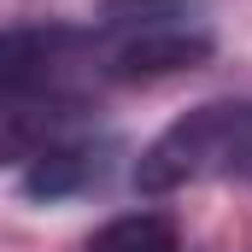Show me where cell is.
I'll use <instances>...</instances> for the list:
<instances>
[{
    "label": "cell",
    "mask_w": 252,
    "mask_h": 252,
    "mask_svg": "<svg viewBox=\"0 0 252 252\" xmlns=\"http://www.w3.org/2000/svg\"><path fill=\"white\" fill-rule=\"evenodd\" d=\"M100 82H158L211 59L205 0H106L88 24Z\"/></svg>",
    "instance_id": "cell-1"
},
{
    "label": "cell",
    "mask_w": 252,
    "mask_h": 252,
    "mask_svg": "<svg viewBox=\"0 0 252 252\" xmlns=\"http://www.w3.org/2000/svg\"><path fill=\"white\" fill-rule=\"evenodd\" d=\"M211 176H252V100H205L164 124L135 158V193L147 199Z\"/></svg>",
    "instance_id": "cell-2"
},
{
    "label": "cell",
    "mask_w": 252,
    "mask_h": 252,
    "mask_svg": "<svg viewBox=\"0 0 252 252\" xmlns=\"http://www.w3.org/2000/svg\"><path fill=\"white\" fill-rule=\"evenodd\" d=\"M82 82H100L88 30L76 24H6L0 30V100H24V94L82 100Z\"/></svg>",
    "instance_id": "cell-3"
},
{
    "label": "cell",
    "mask_w": 252,
    "mask_h": 252,
    "mask_svg": "<svg viewBox=\"0 0 252 252\" xmlns=\"http://www.w3.org/2000/svg\"><path fill=\"white\" fill-rule=\"evenodd\" d=\"M82 118V100L70 94H24V100H0V170L41 158L47 147H59Z\"/></svg>",
    "instance_id": "cell-4"
},
{
    "label": "cell",
    "mask_w": 252,
    "mask_h": 252,
    "mask_svg": "<svg viewBox=\"0 0 252 252\" xmlns=\"http://www.w3.org/2000/svg\"><path fill=\"white\" fill-rule=\"evenodd\" d=\"M100 176H106V147L64 135L59 147H47L41 158L24 164V193H30V199H70V193L94 188Z\"/></svg>",
    "instance_id": "cell-5"
},
{
    "label": "cell",
    "mask_w": 252,
    "mask_h": 252,
    "mask_svg": "<svg viewBox=\"0 0 252 252\" xmlns=\"http://www.w3.org/2000/svg\"><path fill=\"white\" fill-rule=\"evenodd\" d=\"M88 252H182V235L158 211H129V217H112L88 241Z\"/></svg>",
    "instance_id": "cell-6"
}]
</instances>
